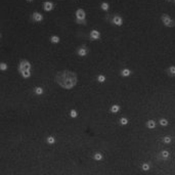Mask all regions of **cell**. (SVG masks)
I'll return each mask as SVG.
<instances>
[{
  "mask_svg": "<svg viewBox=\"0 0 175 175\" xmlns=\"http://www.w3.org/2000/svg\"><path fill=\"white\" fill-rule=\"evenodd\" d=\"M55 81L63 88L71 89L77 84V75H76V73L69 71V70L61 71L56 74Z\"/></svg>",
  "mask_w": 175,
  "mask_h": 175,
  "instance_id": "obj_1",
  "label": "cell"
},
{
  "mask_svg": "<svg viewBox=\"0 0 175 175\" xmlns=\"http://www.w3.org/2000/svg\"><path fill=\"white\" fill-rule=\"evenodd\" d=\"M30 70H31V64L28 61L26 60L21 61V63L18 64V72L22 74L24 78H29L31 76Z\"/></svg>",
  "mask_w": 175,
  "mask_h": 175,
  "instance_id": "obj_2",
  "label": "cell"
},
{
  "mask_svg": "<svg viewBox=\"0 0 175 175\" xmlns=\"http://www.w3.org/2000/svg\"><path fill=\"white\" fill-rule=\"evenodd\" d=\"M161 21L162 23L164 24V26L168 27V28H172V27H175V20L171 18L167 13H163L161 15Z\"/></svg>",
  "mask_w": 175,
  "mask_h": 175,
  "instance_id": "obj_3",
  "label": "cell"
},
{
  "mask_svg": "<svg viewBox=\"0 0 175 175\" xmlns=\"http://www.w3.org/2000/svg\"><path fill=\"white\" fill-rule=\"evenodd\" d=\"M89 50H88V48L85 46V45H82V46H79L77 48V54L79 56H86L88 54Z\"/></svg>",
  "mask_w": 175,
  "mask_h": 175,
  "instance_id": "obj_4",
  "label": "cell"
},
{
  "mask_svg": "<svg viewBox=\"0 0 175 175\" xmlns=\"http://www.w3.org/2000/svg\"><path fill=\"white\" fill-rule=\"evenodd\" d=\"M111 23L116 25V26H118V27H120V26H122V25H123V18L120 15L116 14V15H113V17L111 20Z\"/></svg>",
  "mask_w": 175,
  "mask_h": 175,
  "instance_id": "obj_5",
  "label": "cell"
},
{
  "mask_svg": "<svg viewBox=\"0 0 175 175\" xmlns=\"http://www.w3.org/2000/svg\"><path fill=\"white\" fill-rule=\"evenodd\" d=\"M31 20H33V21L36 22V23H40V22L43 21V15H42L40 12L35 11V12H33V13L31 14Z\"/></svg>",
  "mask_w": 175,
  "mask_h": 175,
  "instance_id": "obj_6",
  "label": "cell"
},
{
  "mask_svg": "<svg viewBox=\"0 0 175 175\" xmlns=\"http://www.w3.org/2000/svg\"><path fill=\"white\" fill-rule=\"evenodd\" d=\"M75 15H76V18L78 20H85L86 18V12L84 9L82 8H79L76 10V13H75Z\"/></svg>",
  "mask_w": 175,
  "mask_h": 175,
  "instance_id": "obj_7",
  "label": "cell"
},
{
  "mask_svg": "<svg viewBox=\"0 0 175 175\" xmlns=\"http://www.w3.org/2000/svg\"><path fill=\"white\" fill-rule=\"evenodd\" d=\"M54 8V4L51 1H45L43 3V9L45 11H51Z\"/></svg>",
  "mask_w": 175,
  "mask_h": 175,
  "instance_id": "obj_8",
  "label": "cell"
},
{
  "mask_svg": "<svg viewBox=\"0 0 175 175\" xmlns=\"http://www.w3.org/2000/svg\"><path fill=\"white\" fill-rule=\"evenodd\" d=\"M90 38L92 40H98L101 38V32H98L97 30H92L90 32Z\"/></svg>",
  "mask_w": 175,
  "mask_h": 175,
  "instance_id": "obj_9",
  "label": "cell"
},
{
  "mask_svg": "<svg viewBox=\"0 0 175 175\" xmlns=\"http://www.w3.org/2000/svg\"><path fill=\"white\" fill-rule=\"evenodd\" d=\"M130 74H131V71L128 70V69H123L121 71V75H122V76H124V77H128Z\"/></svg>",
  "mask_w": 175,
  "mask_h": 175,
  "instance_id": "obj_10",
  "label": "cell"
},
{
  "mask_svg": "<svg viewBox=\"0 0 175 175\" xmlns=\"http://www.w3.org/2000/svg\"><path fill=\"white\" fill-rule=\"evenodd\" d=\"M167 73H168L169 76H175V67H174V66H172V67L168 68Z\"/></svg>",
  "mask_w": 175,
  "mask_h": 175,
  "instance_id": "obj_11",
  "label": "cell"
},
{
  "mask_svg": "<svg viewBox=\"0 0 175 175\" xmlns=\"http://www.w3.org/2000/svg\"><path fill=\"white\" fill-rule=\"evenodd\" d=\"M50 42H51V43H53V44L59 43V42H60V37H59V36H56V35L51 36V37H50Z\"/></svg>",
  "mask_w": 175,
  "mask_h": 175,
  "instance_id": "obj_12",
  "label": "cell"
},
{
  "mask_svg": "<svg viewBox=\"0 0 175 175\" xmlns=\"http://www.w3.org/2000/svg\"><path fill=\"white\" fill-rule=\"evenodd\" d=\"M101 7H102V9H103V10L108 11V10H109V8H110V4H109L108 2H103V3L101 4Z\"/></svg>",
  "mask_w": 175,
  "mask_h": 175,
  "instance_id": "obj_13",
  "label": "cell"
},
{
  "mask_svg": "<svg viewBox=\"0 0 175 175\" xmlns=\"http://www.w3.org/2000/svg\"><path fill=\"white\" fill-rule=\"evenodd\" d=\"M155 126H156V123L154 121H148L147 122V127L148 128H154Z\"/></svg>",
  "mask_w": 175,
  "mask_h": 175,
  "instance_id": "obj_14",
  "label": "cell"
},
{
  "mask_svg": "<svg viewBox=\"0 0 175 175\" xmlns=\"http://www.w3.org/2000/svg\"><path fill=\"white\" fill-rule=\"evenodd\" d=\"M35 92H36V94H42L43 93V89L41 87H36L35 88Z\"/></svg>",
  "mask_w": 175,
  "mask_h": 175,
  "instance_id": "obj_15",
  "label": "cell"
},
{
  "mask_svg": "<svg viewBox=\"0 0 175 175\" xmlns=\"http://www.w3.org/2000/svg\"><path fill=\"white\" fill-rule=\"evenodd\" d=\"M76 23L79 25H86V20H78L76 18Z\"/></svg>",
  "mask_w": 175,
  "mask_h": 175,
  "instance_id": "obj_16",
  "label": "cell"
},
{
  "mask_svg": "<svg viewBox=\"0 0 175 175\" xmlns=\"http://www.w3.org/2000/svg\"><path fill=\"white\" fill-rule=\"evenodd\" d=\"M161 156H162L164 159H166V158H168V157H169V153H168L167 151H163V152L161 153Z\"/></svg>",
  "mask_w": 175,
  "mask_h": 175,
  "instance_id": "obj_17",
  "label": "cell"
},
{
  "mask_svg": "<svg viewBox=\"0 0 175 175\" xmlns=\"http://www.w3.org/2000/svg\"><path fill=\"white\" fill-rule=\"evenodd\" d=\"M97 80H98L99 82H105V80H106V77L104 76V75H99V76L97 77Z\"/></svg>",
  "mask_w": 175,
  "mask_h": 175,
  "instance_id": "obj_18",
  "label": "cell"
},
{
  "mask_svg": "<svg viewBox=\"0 0 175 175\" xmlns=\"http://www.w3.org/2000/svg\"><path fill=\"white\" fill-rule=\"evenodd\" d=\"M0 68H1V70H2V71H5V70L7 69V66H6V64L1 63V65H0Z\"/></svg>",
  "mask_w": 175,
  "mask_h": 175,
  "instance_id": "obj_19",
  "label": "cell"
},
{
  "mask_svg": "<svg viewBox=\"0 0 175 175\" xmlns=\"http://www.w3.org/2000/svg\"><path fill=\"white\" fill-rule=\"evenodd\" d=\"M163 140H164V142H166V143H169V142L171 141V137H169V136H166V137H164V138H163Z\"/></svg>",
  "mask_w": 175,
  "mask_h": 175,
  "instance_id": "obj_20",
  "label": "cell"
},
{
  "mask_svg": "<svg viewBox=\"0 0 175 175\" xmlns=\"http://www.w3.org/2000/svg\"><path fill=\"white\" fill-rule=\"evenodd\" d=\"M102 155L101 154H95V156H94V159L95 160H102Z\"/></svg>",
  "mask_w": 175,
  "mask_h": 175,
  "instance_id": "obj_21",
  "label": "cell"
},
{
  "mask_svg": "<svg viewBox=\"0 0 175 175\" xmlns=\"http://www.w3.org/2000/svg\"><path fill=\"white\" fill-rule=\"evenodd\" d=\"M160 123H161V125H164V126H166V125L168 124V122H167V120H163V119H162V120L160 121Z\"/></svg>",
  "mask_w": 175,
  "mask_h": 175,
  "instance_id": "obj_22",
  "label": "cell"
},
{
  "mask_svg": "<svg viewBox=\"0 0 175 175\" xmlns=\"http://www.w3.org/2000/svg\"><path fill=\"white\" fill-rule=\"evenodd\" d=\"M118 109H119V107H118V106H114V107L112 108V112H118V111H119Z\"/></svg>",
  "mask_w": 175,
  "mask_h": 175,
  "instance_id": "obj_23",
  "label": "cell"
},
{
  "mask_svg": "<svg viewBox=\"0 0 175 175\" xmlns=\"http://www.w3.org/2000/svg\"><path fill=\"white\" fill-rule=\"evenodd\" d=\"M48 141H50L49 143H53L54 142V139H53V137H48V139H47Z\"/></svg>",
  "mask_w": 175,
  "mask_h": 175,
  "instance_id": "obj_24",
  "label": "cell"
},
{
  "mask_svg": "<svg viewBox=\"0 0 175 175\" xmlns=\"http://www.w3.org/2000/svg\"><path fill=\"white\" fill-rule=\"evenodd\" d=\"M71 115H72L73 117H76V116H77V113H76V111H72V112H71Z\"/></svg>",
  "mask_w": 175,
  "mask_h": 175,
  "instance_id": "obj_25",
  "label": "cell"
},
{
  "mask_svg": "<svg viewBox=\"0 0 175 175\" xmlns=\"http://www.w3.org/2000/svg\"><path fill=\"white\" fill-rule=\"evenodd\" d=\"M121 123H122V124H126V123H127V120L125 119V118H124V119H121Z\"/></svg>",
  "mask_w": 175,
  "mask_h": 175,
  "instance_id": "obj_26",
  "label": "cell"
},
{
  "mask_svg": "<svg viewBox=\"0 0 175 175\" xmlns=\"http://www.w3.org/2000/svg\"><path fill=\"white\" fill-rule=\"evenodd\" d=\"M142 168H143V170H147V169H148V165H146V164H144V165L142 166Z\"/></svg>",
  "mask_w": 175,
  "mask_h": 175,
  "instance_id": "obj_27",
  "label": "cell"
},
{
  "mask_svg": "<svg viewBox=\"0 0 175 175\" xmlns=\"http://www.w3.org/2000/svg\"><path fill=\"white\" fill-rule=\"evenodd\" d=\"M26 1H28V2H32L33 0H26Z\"/></svg>",
  "mask_w": 175,
  "mask_h": 175,
  "instance_id": "obj_28",
  "label": "cell"
},
{
  "mask_svg": "<svg viewBox=\"0 0 175 175\" xmlns=\"http://www.w3.org/2000/svg\"><path fill=\"white\" fill-rule=\"evenodd\" d=\"M166 1H172V0H166Z\"/></svg>",
  "mask_w": 175,
  "mask_h": 175,
  "instance_id": "obj_29",
  "label": "cell"
},
{
  "mask_svg": "<svg viewBox=\"0 0 175 175\" xmlns=\"http://www.w3.org/2000/svg\"><path fill=\"white\" fill-rule=\"evenodd\" d=\"M173 1H174V2H175V0H173Z\"/></svg>",
  "mask_w": 175,
  "mask_h": 175,
  "instance_id": "obj_30",
  "label": "cell"
}]
</instances>
